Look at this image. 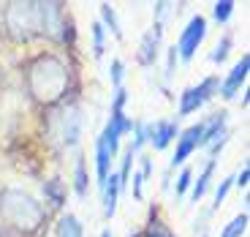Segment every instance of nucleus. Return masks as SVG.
<instances>
[{"mask_svg": "<svg viewBox=\"0 0 250 237\" xmlns=\"http://www.w3.org/2000/svg\"><path fill=\"white\" fill-rule=\"evenodd\" d=\"M212 172H215V161H209V164L204 166V172L199 175L196 186H193V193H190V196H193V202H199L201 196H204V191H207V186H209V177H212Z\"/></svg>", "mask_w": 250, "mask_h": 237, "instance_id": "4468645a", "label": "nucleus"}, {"mask_svg": "<svg viewBox=\"0 0 250 237\" xmlns=\"http://www.w3.org/2000/svg\"><path fill=\"white\" fill-rule=\"evenodd\" d=\"M114 156H117V153L106 144V139L98 137V142H95V175H98L101 186H104V180L109 177V169H112V158Z\"/></svg>", "mask_w": 250, "mask_h": 237, "instance_id": "9b49d317", "label": "nucleus"}, {"mask_svg": "<svg viewBox=\"0 0 250 237\" xmlns=\"http://www.w3.org/2000/svg\"><path fill=\"white\" fill-rule=\"evenodd\" d=\"M74 186H76V193H79V196H84V193H87V172H84V158H76V180H74Z\"/></svg>", "mask_w": 250, "mask_h": 237, "instance_id": "aec40b11", "label": "nucleus"}, {"mask_svg": "<svg viewBox=\"0 0 250 237\" xmlns=\"http://www.w3.org/2000/svg\"><path fill=\"white\" fill-rule=\"evenodd\" d=\"M245 229H248V215H237V218H231L229 224H226V229L220 232V237H242Z\"/></svg>", "mask_w": 250, "mask_h": 237, "instance_id": "dca6fc26", "label": "nucleus"}, {"mask_svg": "<svg viewBox=\"0 0 250 237\" xmlns=\"http://www.w3.org/2000/svg\"><path fill=\"white\" fill-rule=\"evenodd\" d=\"M109 76H112V85H114V90H117V88H123V76H125L123 60H112V69H109Z\"/></svg>", "mask_w": 250, "mask_h": 237, "instance_id": "5701e85b", "label": "nucleus"}, {"mask_svg": "<svg viewBox=\"0 0 250 237\" xmlns=\"http://www.w3.org/2000/svg\"><path fill=\"white\" fill-rule=\"evenodd\" d=\"M248 71H250V57L242 55V60H239L237 66L231 69V74L226 76V82H223V85H218L220 95H223V98H234V95H237V90L242 88V82L248 79Z\"/></svg>", "mask_w": 250, "mask_h": 237, "instance_id": "6e6552de", "label": "nucleus"}, {"mask_svg": "<svg viewBox=\"0 0 250 237\" xmlns=\"http://www.w3.org/2000/svg\"><path fill=\"white\" fill-rule=\"evenodd\" d=\"M44 191H49L52 196H55V202H57V205L62 202V186H60V180H49V183L44 186Z\"/></svg>", "mask_w": 250, "mask_h": 237, "instance_id": "a878e982", "label": "nucleus"}, {"mask_svg": "<svg viewBox=\"0 0 250 237\" xmlns=\"http://www.w3.org/2000/svg\"><path fill=\"white\" fill-rule=\"evenodd\" d=\"M57 237H84V229L74 215H62L57 221Z\"/></svg>", "mask_w": 250, "mask_h": 237, "instance_id": "ddd939ff", "label": "nucleus"}, {"mask_svg": "<svg viewBox=\"0 0 250 237\" xmlns=\"http://www.w3.org/2000/svg\"><path fill=\"white\" fill-rule=\"evenodd\" d=\"M229 49H231V36H223L218 41V49L212 52V63H223L229 57Z\"/></svg>", "mask_w": 250, "mask_h": 237, "instance_id": "4be33fe9", "label": "nucleus"}, {"mask_svg": "<svg viewBox=\"0 0 250 237\" xmlns=\"http://www.w3.org/2000/svg\"><path fill=\"white\" fill-rule=\"evenodd\" d=\"M231 183H234L231 177H226V180L218 186V191H215V202H212V210H218V207L226 202V193H229V188H231Z\"/></svg>", "mask_w": 250, "mask_h": 237, "instance_id": "b1692460", "label": "nucleus"}, {"mask_svg": "<svg viewBox=\"0 0 250 237\" xmlns=\"http://www.w3.org/2000/svg\"><path fill=\"white\" fill-rule=\"evenodd\" d=\"M177 134H180V128H177L174 120H161V123H155V125H147V139L152 142L155 150H166Z\"/></svg>", "mask_w": 250, "mask_h": 237, "instance_id": "1a4fd4ad", "label": "nucleus"}, {"mask_svg": "<svg viewBox=\"0 0 250 237\" xmlns=\"http://www.w3.org/2000/svg\"><path fill=\"white\" fill-rule=\"evenodd\" d=\"M212 14H215V19H218L220 25H226V22L231 19V14H234V0H220V3H215Z\"/></svg>", "mask_w": 250, "mask_h": 237, "instance_id": "a211bd4d", "label": "nucleus"}, {"mask_svg": "<svg viewBox=\"0 0 250 237\" xmlns=\"http://www.w3.org/2000/svg\"><path fill=\"white\" fill-rule=\"evenodd\" d=\"M101 237H112V232H109V229H104V232H101Z\"/></svg>", "mask_w": 250, "mask_h": 237, "instance_id": "cd10ccee", "label": "nucleus"}, {"mask_svg": "<svg viewBox=\"0 0 250 237\" xmlns=\"http://www.w3.org/2000/svg\"><path fill=\"white\" fill-rule=\"evenodd\" d=\"M104 47H106V33H104V25H101V22H93V52H95V57L104 55Z\"/></svg>", "mask_w": 250, "mask_h": 237, "instance_id": "6ab92c4d", "label": "nucleus"}, {"mask_svg": "<svg viewBox=\"0 0 250 237\" xmlns=\"http://www.w3.org/2000/svg\"><path fill=\"white\" fill-rule=\"evenodd\" d=\"M144 237H174V232H171L169 226L163 224V221L152 218L150 226H147V235H144Z\"/></svg>", "mask_w": 250, "mask_h": 237, "instance_id": "412c9836", "label": "nucleus"}, {"mask_svg": "<svg viewBox=\"0 0 250 237\" xmlns=\"http://www.w3.org/2000/svg\"><path fill=\"white\" fill-rule=\"evenodd\" d=\"M57 120H60V139L65 144H76V139H79V131H82V112L76 109V106H71V109H62L60 115H57Z\"/></svg>", "mask_w": 250, "mask_h": 237, "instance_id": "0eeeda50", "label": "nucleus"}, {"mask_svg": "<svg viewBox=\"0 0 250 237\" xmlns=\"http://www.w3.org/2000/svg\"><path fill=\"white\" fill-rule=\"evenodd\" d=\"M133 150L131 147H125V153H123V166H120V175H117V180H120V191H123L125 186H128V177H131V166H133Z\"/></svg>", "mask_w": 250, "mask_h": 237, "instance_id": "f3484780", "label": "nucleus"}, {"mask_svg": "<svg viewBox=\"0 0 250 237\" xmlns=\"http://www.w3.org/2000/svg\"><path fill=\"white\" fill-rule=\"evenodd\" d=\"M0 215L8 226L33 235L41 229L44 224V207L33 199L30 193H25L22 188H6L0 196Z\"/></svg>", "mask_w": 250, "mask_h": 237, "instance_id": "f257e3e1", "label": "nucleus"}, {"mask_svg": "<svg viewBox=\"0 0 250 237\" xmlns=\"http://www.w3.org/2000/svg\"><path fill=\"white\" fill-rule=\"evenodd\" d=\"M248 175H250V169H248V166H242V172L237 175V186H239V188L248 186Z\"/></svg>", "mask_w": 250, "mask_h": 237, "instance_id": "bb28decb", "label": "nucleus"}, {"mask_svg": "<svg viewBox=\"0 0 250 237\" xmlns=\"http://www.w3.org/2000/svg\"><path fill=\"white\" fill-rule=\"evenodd\" d=\"M204 36H207V19L204 17H193L185 27H182L180 41L174 44V49L180 52L182 60H190V57L196 55V49H199V44L204 41Z\"/></svg>", "mask_w": 250, "mask_h": 237, "instance_id": "20e7f679", "label": "nucleus"}, {"mask_svg": "<svg viewBox=\"0 0 250 237\" xmlns=\"http://www.w3.org/2000/svg\"><path fill=\"white\" fill-rule=\"evenodd\" d=\"M196 147H201V123H199V125H190V128H188V131L180 137L174 156H171V166H180V164H185L188 156H190Z\"/></svg>", "mask_w": 250, "mask_h": 237, "instance_id": "423d86ee", "label": "nucleus"}, {"mask_svg": "<svg viewBox=\"0 0 250 237\" xmlns=\"http://www.w3.org/2000/svg\"><path fill=\"white\" fill-rule=\"evenodd\" d=\"M101 19H104L101 25H106L117 38L123 36V27H120V22H117V11H114V8L109 6V3H104V6H101Z\"/></svg>", "mask_w": 250, "mask_h": 237, "instance_id": "2eb2a0df", "label": "nucleus"}, {"mask_svg": "<svg viewBox=\"0 0 250 237\" xmlns=\"http://www.w3.org/2000/svg\"><path fill=\"white\" fill-rule=\"evenodd\" d=\"M190 180H193V169H182V172H180V180H177V188H174V193H177V196H182V193L188 191Z\"/></svg>", "mask_w": 250, "mask_h": 237, "instance_id": "393cba45", "label": "nucleus"}, {"mask_svg": "<svg viewBox=\"0 0 250 237\" xmlns=\"http://www.w3.org/2000/svg\"><path fill=\"white\" fill-rule=\"evenodd\" d=\"M161 30H163V22H155L152 30L144 33L142 38V49H139V63L142 66H152L158 57V44H161Z\"/></svg>", "mask_w": 250, "mask_h": 237, "instance_id": "9d476101", "label": "nucleus"}, {"mask_svg": "<svg viewBox=\"0 0 250 237\" xmlns=\"http://www.w3.org/2000/svg\"><path fill=\"white\" fill-rule=\"evenodd\" d=\"M215 88H218V79H215V76H207L201 85L182 90V95H180V115L182 118H185V115H193L199 106H204L207 101L212 98Z\"/></svg>", "mask_w": 250, "mask_h": 237, "instance_id": "39448f33", "label": "nucleus"}, {"mask_svg": "<svg viewBox=\"0 0 250 237\" xmlns=\"http://www.w3.org/2000/svg\"><path fill=\"white\" fill-rule=\"evenodd\" d=\"M65 85H68V71L55 55L38 57L30 66V93L38 101H44V104L57 101L65 93Z\"/></svg>", "mask_w": 250, "mask_h": 237, "instance_id": "f03ea898", "label": "nucleus"}, {"mask_svg": "<svg viewBox=\"0 0 250 237\" xmlns=\"http://www.w3.org/2000/svg\"><path fill=\"white\" fill-rule=\"evenodd\" d=\"M117 196H120V180L114 172H109V177L104 180V213L106 218H112L117 210Z\"/></svg>", "mask_w": 250, "mask_h": 237, "instance_id": "f8f14e48", "label": "nucleus"}, {"mask_svg": "<svg viewBox=\"0 0 250 237\" xmlns=\"http://www.w3.org/2000/svg\"><path fill=\"white\" fill-rule=\"evenodd\" d=\"M6 25L14 38H30L41 30V3H11L6 8Z\"/></svg>", "mask_w": 250, "mask_h": 237, "instance_id": "7ed1b4c3", "label": "nucleus"}]
</instances>
